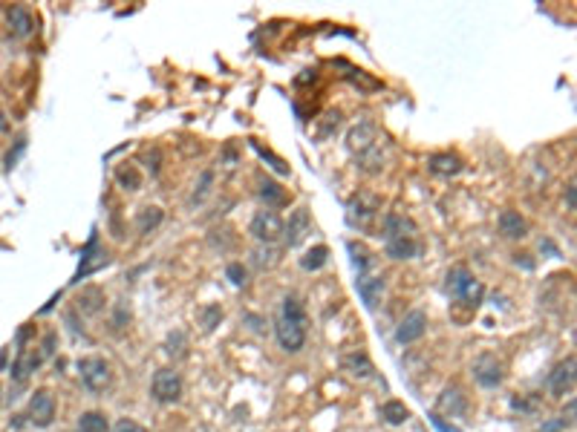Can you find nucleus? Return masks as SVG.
<instances>
[{"label": "nucleus", "mask_w": 577, "mask_h": 432, "mask_svg": "<svg viewBox=\"0 0 577 432\" xmlns=\"http://www.w3.org/2000/svg\"><path fill=\"white\" fill-rule=\"evenodd\" d=\"M381 418L387 421V424H393V426H398V424H404L410 418V409L404 406L401 401H387L381 406Z\"/></svg>", "instance_id": "obj_24"}, {"label": "nucleus", "mask_w": 577, "mask_h": 432, "mask_svg": "<svg viewBox=\"0 0 577 432\" xmlns=\"http://www.w3.org/2000/svg\"><path fill=\"white\" fill-rule=\"evenodd\" d=\"M326 263H330V248L326 245H315L300 257V268L303 271H320Z\"/></svg>", "instance_id": "obj_23"}, {"label": "nucleus", "mask_w": 577, "mask_h": 432, "mask_svg": "<svg viewBox=\"0 0 577 432\" xmlns=\"http://www.w3.org/2000/svg\"><path fill=\"white\" fill-rule=\"evenodd\" d=\"M220 320H222V308L220 306H205L202 308V326H205V331H214L220 326Z\"/></svg>", "instance_id": "obj_30"}, {"label": "nucleus", "mask_w": 577, "mask_h": 432, "mask_svg": "<svg viewBox=\"0 0 577 432\" xmlns=\"http://www.w3.org/2000/svg\"><path fill=\"white\" fill-rule=\"evenodd\" d=\"M211 182H214V173H211V170H205V173H202V182H200V188L194 190V196H190V202H194V205H200V202L205 199V193H208Z\"/></svg>", "instance_id": "obj_32"}, {"label": "nucleus", "mask_w": 577, "mask_h": 432, "mask_svg": "<svg viewBox=\"0 0 577 432\" xmlns=\"http://www.w3.org/2000/svg\"><path fill=\"white\" fill-rule=\"evenodd\" d=\"M309 228H312V222H309V213H306L303 208H298L292 216H288V222L283 225V237H286V245L288 248H295L306 233H309Z\"/></svg>", "instance_id": "obj_14"}, {"label": "nucleus", "mask_w": 577, "mask_h": 432, "mask_svg": "<svg viewBox=\"0 0 577 432\" xmlns=\"http://www.w3.org/2000/svg\"><path fill=\"white\" fill-rule=\"evenodd\" d=\"M162 216H165V213H162V208H156V205H153V208H145V210L139 213V222H136V225H139V233L156 231V228L162 225Z\"/></svg>", "instance_id": "obj_26"}, {"label": "nucleus", "mask_w": 577, "mask_h": 432, "mask_svg": "<svg viewBox=\"0 0 577 432\" xmlns=\"http://www.w3.org/2000/svg\"><path fill=\"white\" fill-rule=\"evenodd\" d=\"M381 202H378V196L373 193H355L350 205H346V219H350V225H358V228H367L373 219H375V213H378Z\"/></svg>", "instance_id": "obj_7"}, {"label": "nucleus", "mask_w": 577, "mask_h": 432, "mask_svg": "<svg viewBox=\"0 0 577 432\" xmlns=\"http://www.w3.org/2000/svg\"><path fill=\"white\" fill-rule=\"evenodd\" d=\"M252 147H254V150H257V153L263 156V159H268V162H272V167H275L277 173H288V167L283 165V159H277V156H275V153H268V150H263V147H260L257 142H252Z\"/></svg>", "instance_id": "obj_33"}, {"label": "nucleus", "mask_w": 577, "mask_h": 432, "mask_svg": "<svg viewBox=\"0 0 577 432\" xmlns=\"http://www.w3.org/2000/svg\"><path fill=\"white\" fill-rule=\"evenodd\" d=\"M574 389V358L557 363L554 372L548 375V392L554 398H563V395H571Z\"/></svg>", "instance_id": "obj_11"}, {"label": "nucleus", "mask_w": 577, "mask_h": 432, "mask_svg": "<svg viewBox=\"0 0 577 432\" xmlns=\"http://www.w3.org/2000/svg\"><path fill=\"white\" fill-rule=\"evenodd\" d=\"M355 285H358V294H361L364 306H367V308H375L378 300H381V294H384V277H381V274H375V271H364V274H358Z\"/></svg>", "instance_id": "obj_13"}, {"label": "nucleus", "mask_w": 577, "mask_h": 432, "mask_svg": "<svg viewBox=\"0 0 577 432\" xmlns=\"http://www.w3.org/2000/svg\"><path fill=\"white\" fill-rule=\"evenodd\" d=\"M445 291L450 294V297H453L459 306H468L471 311H476L479 303H482V297H485L482 283H479L465 265H453V268L448 271V277H445Z\"/></svg>", "instance_id": "obj_3"}, {"label": "nucleus", "mask_w": 577, "mask_h": 432, "mask_svg": "<svg viewBox=\"0 0 577 432\" xmlns=\"http://www.w3.org/2000/svg\"><path fill=\"white\" fill-rule=\"evenodd\" d=\"M6 360H9V349H3V351H0V372H3Z\"/></svg>", "instance_id": "obj_37"}, {"label": "nucleus", "mask_w": 577, "mask_h": 432, "mask_svg": "<svg viewBox=\"0 0 577 432\" xmlns=\"http://www.w3.org/2000/svg\"><path fill=\"white\" fill-rule=\"evenodd\" d=\"M6 24H9V32L17 35V38H29L35 32V17L26 6H9L6 9Z\"/></svg>", "instance_id": "obj_15"}, {"label": "nucleus", "mask_w": 577, "mask_h": 432, "mask_svg": "<svg viewBox=\"0 0 577 432\" xmlns=\"http://www.w3.org/2000/svg\"><path fill=\"white\" fill-rule=\"evenodd\" d=\"M499 231H503L508 240H523L528 233V225L517 210H503L499 213Z\"/></svg>", "instance_id": "obj_19"}, {"label": "nucleus", "mask_w": 577, "mask_h": 432, "mask_svg": "<svg viewBox=\"0 0 577 432\" xmlns=\"http://www.w3.org/2000/svg\"><path fill=\"white\" fill-rule=\"evenodd\" d=\"M52 418H55V398L47 389H38L29 401V421L35 426H49Z\"/></svg>", "instance_id": "obj_12"}, {"label": "nucleus", "mask_w": 577, "mask_h": 432, "mask_svg": "<svg viewBox=\"0 0 577 432\" xmlns=\"http://www.w3.org/2000/svg\"><path fill=\"white\" fill-rule=\"evenodd\" d=\"M346 251L352 254V265L358 268V274L370 271V265H373V257H370V251L364 248L361 242H346Z\"/></svg>", "instance_id": "obj_28"}, {"label": "nucleus", "mask_w": 577, "mask_h": 432, "mask_svg": "<svg viewBox=\"0 0 577 432\" xmlns=\"http://www.w3.org/2000/svg\"><path fill=\"white\" fill-rule=\"evenodd\" d=\"M260 196L266 199V205H283L286 202V193H283V188L277 185V182H272V179H263L260 182Z\"/></svg>", "instance_id": "obj_27"}, {"label": "nucleus", "mask_w": 577, "mask_h": 432, "mask_svg": "<svg viewBox=\"0 0 577 432\" xmlns=\"http://www.w3.org/2000/svg\"><path fill=\"white\" fill-rule=\"evenodd\" d=\"M566 202H569V210H574V208H577V190H574V182L566 188Z\"/></svg>", "instance_id": "obj_36"}, {"label": "nucleus", "mask_w": 577, "mask_h": 432, "mask_svg": "<svg viewBox=\"0 0 577 432\" xmlns=\"http://www.w3.org/2000/svg\"><path fill=\"white\" fill-rule=\"evenodd\" d=\"M473 378H476L479 386L496 389L499 383H503V363L496 360V355H482V358H476V363H473Z\"/></svg>", "instance_id": "obj_9"}, {"label": "nucleus", "mask_w": 577, "mask_h": 432, "mask_svg": "<svg viewBox=\"0 0 577 432\" xmlns=\"http://www.w3.org/2000/svg\"><path fill=\"white\" fill-rule=\"evenodd\" d=\"M346 147H350L355 156H358V162L364 170H381L384 159H381V139H378V127L373 122H361L358 127L350 130V135H346Z\"/></svg>", "instance_id": "obj_2"}, {"label": "nucleus", "mask_w": 577, "mask_h": 432, "mask_svg": "<svg viewBox=\"0 0 577 432\" xmlns=\"http://www.w3.org/2000/svg\"><path fill=\"white\" fill-rule=\"evenodd\" d=\"M343 369L350 372L352 378H370L373 375V360L367 358V351H352V355L343 358Z\"/></svg>", "instance_id": "obj_21"}, {"label": "nucleus", "mask_w": 577, "mask_h": 432, "mask_svg": "<svg viewBox=\"0 0 577 432\" xmlns=\"http://www.w3.org/2000/svg\"><path fill=\"white\" fill-rule=\"evenodd\" d=\"M79 378H81V383L90 392H104L113 383V369H110V363L104 358L90 355V358L79 360Z\"/></svg>", "instance_id": "obj_4"}, {"label": "nucleus", "mask_w": 577, "mask_h": 432, "mask_svg": "<svg viewBox=\"0 0 577 432\" xmlns=\"http://www.w3.org/2000/svg\"><path fill=\"white\" fill-rule=\"evenodd\" d=\"M425 331H428V314L425 311H410L407 317H404L396 329V340L401 346H407V343H416L418 338H425Z\"/></svg>", "instance_id": "obj_8"}, {"label": "nucleus", "mask_w": 577, "mask_h": 432, "mask_svg": "<svg viewBox=\"0 0 577 432\" xmlns=\"http://www.w3.org/2000/svg\"><path fill=\"white\" fill-rule=\"evenodd\" d=\"M113 432H147V429H145L142 424H136V421H133V418H122L119 424H115V426H113Z\"/></svg>", "instance_id": "obj_35"}, {"label": "nucleus", "mask_w": 577, "mask_h": 432, "mask_svg": "<svg viewBox=\"0 0 577 432\" xmlns=\"http://www.w3.org/2000/svg\"><path fill=\"white\" fill-rule=\"evenodd\" d=\"M75 432H110V424H107V415L104 412H84V415L79 418V426H75Z\"/></svg>", "instance_id": "obj_22"}, {"label": "nucleus", "mask_w": 577, "mask_h": 432, "mask_svg": "<svg viewBox=\"0 0 577 432\" xmlns=\"http://www.w3.org/2000/svg\"><path fill=\"white\" fill-rule=\"evenodd\" d=\"M384 248H387V257L390 260H413L418 257V240L416 237H398V240H384Z\"/></svg>", "instance_id": "obj_18"}, {"label": "nucleus", "mask_w": 577, "mask_h": 432, "mask_svg": "<svg viewBox=\"0 0 577 432\" xmlns=\"http://www.w3.org/2000/svg\"><path fill=\"white\" fill-rule=\"evenodd\" d=\"M107 263H110V257H107V251H101L99 237H90L87 248L81 251V265H79V271H75V280H72V283H81L87 274H92L95 268H101V265H107Z\"/></svg>", "instance_id": "obj_10"}, {"label": "nucleus", "mask_w": 577, "mask_h": 432, "mask_svg": "<svg viewBox=\"0 0 577 432\" xmlns=\"http://www.w3.org/2000/svg\"><path fill=\"white\" fill-rule=\"evenodd\" d=\"M6 127H9V119H6V113H3V110H0V133H3Z\"/></svg>", "instance_id": "obj_38"}, {"label": "nucleus", "mask_w": 577, "mask_h": 432, "mask_svg": "<svg viewBox=\"0 0 577 432\" xmlns=\"http://www.w3.org/2000/svg\"><path fill=\"white\" fill-rule=\"evenodd\" d=\"M150 395L156 398L159 404H177L182 398V378L177 369H159L153 375L150 383Z\"/></svg>", "instance_id": "obj_5"}, {"label": "nucleus", "mask_w": 577, "mask_h": 432, "mask_svg": "<svg viewBox=\"0 0 577 432\" xmlns=\"http://www.w3.org/2000/svg\"><path fill=\"white\" fill-rule=\"evenodd\" d=\"M115 179H119V185L124 190H139V185H142V176L136 173V167H122L115 173Z\"/></svg>", "instance_id": "obj_29"}, {"label": "nucleus", "mask_w": 577, "mask_h": 432, "mask_svg": "<svg viewBox=\"0 0 577 432\" xmlns=\"http://www.w3.org/2000/svg\"><path fill=\"white\" fill-rule=\"evenodd\" d=\"M24 150H26V139L21 135V139L15 142V147L6 153V159H3V167H6V170H12V167L17 165V159H21V153H24Z\"/></svg>", "instance_id": "obj_31"}, {"label": "nucleus", "mask_w": 577, "mask_h": 432, "mask_svg": "<svg viewBox=\"0 0 577 432\" xmlns=\"http://www.w3.org/2000/svg\"><path fill=\"white\" fill-rule=\"evenodd\" d=\"M225 274H228V280L234 283V285H245V268H243L240 263H231V265L225 268Z\"/></svg>", "instance_id": "obj_34"}, {"label": "nucleus", "mask_w": 577, "mask_h": 432, "mask_svg": "<svg viewBox=\"0 0 577 432\" xmlns=\"http://www.w3.org/2000/svg\"><path fill=\"white\" fill-rule=\"evenodd\" d=\"M430 170L436 176H456L462 170V159L453 153H433L430 156Z\"/></svg>", "instance_id": "obj_20"}, {"label": "nucleus", "mask_w": 577, "mask_h": 432, "mask_svg": "<svg viewBox=\"0 0 577 432\" xmlns=\"http://www.w3.org/2000/svg\"><path fill=\"white\" fill-rule=\"evenodd\" d=\"M252 237L260 242V245H275L280 237H283V222L275 210H257L254 219H252Z\"/></svg>", "instance_id": "obj_6"}, {"label": "nucleus", "mask_w": 577, "mask_h": 432, "mask_svg": "<svg viewBox=\"0 0 577 432\" xmlns=\"http://www.w3.org/2000/svg\"><path fill=\"white\" fill-rule=\"evenodd\" d=\"M306 326H309V314H306L303 303H300L298 297H283L280 314H277V323H275L280 349L288 351V355L300 351L303 343H306Z\"/></svg>", "instance_id": "obj_1"}, {"label": "nucleus", "mask_w": 577, "mask_h": 432, "mask_svg": "<svg viewBox=\"0 0 577 432\" xmlns=\"http://www.w3.org/2000/svg\"><path fill=\"white\" fill-rule=\"evenodd\" d=\"M398 237H416V222L401 213L384 216V240H398Z\"/></svg>", "instance_id": "obj_17"}, {"label": "nucleus", "mask_w": 577, "mask_h": 432, "mask_svg": "<svg viewBox=\"0 0 577 432\" xmlns=\"http://www.w3.org/2000/svg\"><path fill=\"white\" fill-rule=\"evenodd\" d=\"M79 308L84 314H99L104 308V294L99 288H84L81 297H79Z\"/></svg>", "instance_id": "obj_25"}, {"label": "nucleus", "mask_w": 577, "mask_h": 432, "mask_svg": "<svg viewBox=\"0 0 577 432\" xmlns=\"http://www.w3.org/2000/svg\"><path fill=\"white\" fill-rule=\"evenodd\" d=\"M41 363H44L41 355H35L32 349L21 346V349H17V360H15V366H12V378H15V383H26V378H29Z\"/></svg>", "instance_id": "obj_16"}]
</instances>
